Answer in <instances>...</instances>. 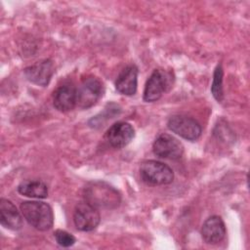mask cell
Returning a JSON list of instances; mask_svg holds the SVG:
<instances>
[{"label": "cell", "instance_id": "cell-5", "mask_svg": "<svg viewBox=\"0 0 250 250\" xmlns=\"http://www.w3.org/2000/svg\"><path fill=\"white\" fill-rule=\"evenodd\" d=\"M103 93V83L97 77L89 76L76 88V105L80 108H89L98 103Z\"/></svg>", "mask_w": 250, "mask_h": 250}, {"label": "cell", "instance_id": "cell-14", "mask_svg": "<svg viewBox=\"0 0 250 250\" xmlns=\"http://www.w3.org/2000/svg\"><path fill=\"white\" fill-rule=\"evenodd\" d=\"M0 222L3 227L18 230L22 226V218L16 206L8 199H0Z\"/></svg>", "mask_w": 250, "mask_h": 250}, {"label": "cell", "instance_id": "cell-3", "mask_svg": "<svg viewBox=\"0 0 250 250\" xmlns=\"http://www.w3.org/2000/svg\"><path fill=\"white\" fill-rule=\"evenodd\" d=\"M142 181L148 186H163L173 182V170L166 164L156 160L144 161L140 166Z\"/></svg>", "mask_w": 250, "mask_h": 250}, {"label": "cell", "instance_id": "cell-2", "mask_svg": "<svg viewBox=\"0 0 250 250\" xmlns=\"http://www.w3.org/2000/svg\"><path fill=\"white\" fill-rule=\"evenodd\" d=\"M21 211L27 223L38 230H48L53 226V210L45 202L24 201L21 204Z\"/></svg>", "mask_w": 250, "mask_h": 250}, {"label": "cell", "instance_id": "cell-16", "mask_svg": "<svg viewBox=\"0 0 250 250\" xmlns=\"http://www.w3.org/2000/svg\"><path fill=\"white\" fill-rule=\"evenodd\" d=\"M223 68L221 64H218L215 68L214 75H213V82L211 86V92L213 97L218 101L222 102L224 99V92H223Z\"/></svg>", "mask_w": 250, "mask_h": 250}, {"label": "cell", "instance_id": "cell-7", "mask_svg": "<svg viewBox=\"0 0 250 250\" xmlns=\"http://www.w3.org/2000/svg\"><path fill=\"white\" fill-rule=\"evenodd\" d=\"M167 126L173 133L188 141L197 140L202 131L201 126L195 119L180 114L171 116L167 122Z\"/></svg>", "mask_w": 250, "mask_h": 250}, {"label": "cell", "instance_id": "cell-8", "mask_svg": "<svg viewBox=\"0 0 250 250\" xmlns=\"http://www.w3.org/2000/svg\"><path fill=\"white\" fill-rule=\"evenodd\" d=\"M152 150L160 158L176 160L182 157L184 146L175 137L169 134H160L153 143Z\"/></svg>", "mask_w": 250, "mask_h": 250}, {"label": "cell", "instance_id": "cell-12", "mask_svg": "<svg viewBox=\"0 0 250 250\" xmlns=\"http://www.w3.org/2000/svg\"><path fill=\"white\" fill-rule=\"evenodd\" d=\"M53 104L62 112H67L76 105V88L71 83L59 86L53 94Z\"/></svg>", "mask_w": 250, "mask_h": 250}, {"label": "cell", "instance_id": "cell-1", "mask_svg": "<svg viewBox=\"0 0 250 250\" xmlns=\"http://www.w3.org/2000/svg\"><path fill=\"white\" fill-rule=\"evenodd\" d=\"M84 198L96 208L113 209L119 206V192L105 182H92L84 188Z\"/></svg>", "mask_w": 250, "mask_h": 250}, {"label": "cell", "instance_id": "cell-17", "mask_svg": "<svg viewBox=\"0 0 250 250\" xmlns=\"http://www.w3.org/2000/svg\"><path fill=\"white\" fill-rule=\"evenodd\" d=\"M54 236L57 243L62 247L72 246L76 241V238L71 233L62 229H57L54 232Z\"/></svg>", "mask_w": 250, "mask_h": 250}, {"label": "cell", "instance_id": "cell-15", "mask_svg": "<svg viewBox=\"0 0 250 250\" xmlns=\"http://www.w3.org/2000/svg\"><path fill=\"white\" fill-rule=\"evenodd\" d=\"M18 191L24 196L31 198H46L48 188L45 183L39 180H26L18 186Z\"/></svg>", "mask_w": 250, "mask_h": 250}, {"label": "cell", "instance_id": "cell-10", "mask_svg": "<svg viewBox=\"0 0 250 250\" xmlns=\"http://www.w3.org/2000/svg\"><path fill=\"white\" fill-rule=\"evenodd\" d=\"M54 63L50 59L41 60L26 68L24 76L28 81L39 86H47L54 74Z\"/></svg>", "mask_w": 250, "mask_h": 250}, {"label": "cell", "instance_id": "cell-9", "mask_svg": "<svg viewBox=\"0 0 250 250\" xmlns=\"http://www.w3.org/2000/svg\"><path fill=\"white\" fill-rule=\"evenodd\" d=\"M135 137L133 126L124 121H119L111 125L104 135L105 141L114 148L126 146Z\"/></svg>", "mask_w": 250, "mask_h": 250}, {"label": "cell", "instance_id": "cell-6", "mask_svg": "<svg viewBox=\"0 0 250 250\" xmlns=\"http://www.w3.org/2000/svg\"><path fill=\"white\" fill-rule=\"evenodd\" d=\"M100 221V213L94 205L86 200L76 204L73 212V222L77 229L91 231L98 227Z\"/></svg>", "mask_w": 250, "mask_h": 250}, {"label": "cell", "instance_id": "cell-4", "mask_svg": "<svg viewBox=\"0 0 250 250\" xmlns=\"http://www.w3.org/2000/svg\"><path fill=\"white\" fill-rule=\"evenodd\" d=\"M172 73L164 69H155L147 79L144 90V101L147 103L159 100L172 86Z\"/></svg>", "mask_w": 250, "mask_h": 250}, {"label": "cell", "instance_id": "cell-13", "mask_svg": "<svg viewBox=\"0 0 250 250\" xmlns=\"http://www.w3.org/2000/svg\"><path fill=\"white\" fill-rule=\"evenodd\" d=\"M138 67L135 64L126 66L117 76L115 81L116 90L126 96H132L137 91Z\"/></svg>", "mask_w": 250, "mask_h": 250}, {"label": "cell", "instance_id": "cell-11", "mask_svg": "<svg viewBox=\"0 0 250 250\" xmlns=\"http://www.w3.org/2000/svg\"><path fill=\"white\" fill-rule=\"evenodd\" d=\"M227 230L224 221L219 216L209 217L202 225L201 236L207 244H217L226 236Z\"/></svg>", "mask_w": 250, "mask_h": 250}]
</instances>
